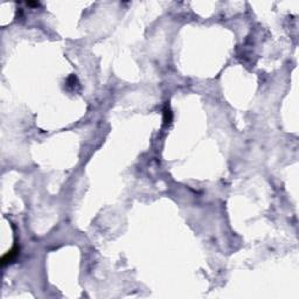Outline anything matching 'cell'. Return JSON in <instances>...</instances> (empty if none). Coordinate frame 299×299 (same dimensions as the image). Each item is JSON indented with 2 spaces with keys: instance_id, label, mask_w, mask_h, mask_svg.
Listing matches in <instances>:
<instances>
[{
  "instance_id": "cell-2",
  "label": "cell",
  "mask_w": 299,
  "mask_h": 299,
  "mask_svg": "<svg viewBox=\"0 0 299 299\" xmlns=\"http://www.w3.org/2000/svg\"><path fill=\"white\" fill-rule=\"evenodd\" d=\"M171 121H172V112L168 108H166L164 110V122L165 124H170Z\"/></svg>"
},
{
  "instance_id": "cell-1",
  "label": "cell",
  "mask_w": 299,
  "mask_h": 299,
  "mask_svg": "<svg viewBox=\"0 0 299 299\" xmlns=\"http://www.w3.org/2000/svg\"><path fill=\"white\" fill-rule=\"evenodd\" d=\"M18 253V250H11V251H8V253H6L4 257H3V265H5L6 263H8V262H12L14 258H15V256H17Z\"/></svg>"
}]
</instances>
